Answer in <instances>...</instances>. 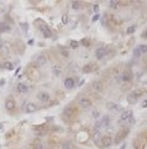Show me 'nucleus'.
<instances>
[{"instance_id":"7ed1b4c3","label":"nucleus","mask_w":147,"mask_h":149,"mask_svg":"<svg viewBox=\"0 0 147 149\" xmlns=\"http://www.w3.org/2000/svg\"><path fill=\"white\" fill-rule=\"evenodd\" d=\"M141 93H142L141 89H136V91L130 92L129 95H128V97H126V101H128V103H129V104H136L138 97L141 96Z\"/></svg>"},{"instance_id":"0eeeda50","label":"nucleus","mask_w":147,"mask_h":149,"mask_svg":"<svg viewBox=\"0 0 147 149\" xmlns=\"http://www.w3.org/2000/svg\"><path fill=\"white\" fill-rule=\"evenodd\" d=\"M132 77H134V74L131 72V70H125V71L121 73L120 80L124 82V83H130V82L132 81Z\"/></svg>"},{"instance_id":"c9c22d12","label":"nucleus","mask_w":147,"mask_h":149,"mask_svg":"<svg viewBox=\"0 0 147 149\" xmlns=\"http://www.w3.org/2000/svg\"><path fill=\"white\" fill-rule=\"evenodd\" d=\"M20 26H21L22 29H23V31L27 30V24H26V22H21V24H20Z\"/></svg>"},{"instance_id":"1a4fd4ad","label":"nucleus","mask_w":147,"mask_h":149,"mask_svg":"<svg viewBox=\"0 0 147 149\" xmlns=\"http://www.w3.org/2000/svg\"><path fill=\"white\" fill-rule=\"evenodd\" d=\"M15 108H16V103H15V101L14 98H6L5 101V109L7 112H10V113H13L15 111Z\"/></svg>"},{"instance_id":"6e6552de","label":"nucleus","mask_w":147,"mask_h":149,"mask_svg":"<svg viewBox=\"0 0 147 149\" xmlns=\"http://www.w3.org/2000/svg\"><path fill=\"white\" fill-rule=\"evenodd\" d=\"M114 143V139L111 138V135L106 134L101 137V143H100V148H109L111 144Z\"/></svg>"},{"instance_id":"ea45409f","label":"nucleus","mask_w":147,"mask_h":149,"mask_svg":"<svg viewBox=\"0 0 147 149\" xmlns=\"http://www.w3.org/2000/svg\"><path fill=\"white\" fill-rule=\"evenodd\" d=\"M0 86H5V78H1V80H0Z\"/></svg>"},{"instance_id":"b1692460","label":"nucleus","mask_w":147,"mask_h":149,"mask_svg":"<svg viewBox=\"0 0 147 149\" xmlns=\"http://www.w3.org/2000/svg\"><path fill=\"white\" fill-rule=\"evenodd\" d=\"M11 29L10 25H7L6 22H0V33H6Z\"/></svg>"},{"instance_id":"a19ab883","label":"nucleus","mask_w":147,"mask_h":149,"mask_svg":"<svg viewBox=\"0 0 147 149\" xmlns=\"http://www.w3.org/2000/svg\"><path fill=\"white\" fill-rule=\"evenodd\" d=\"M142 37H145V39H147V29L144 31V34H142Z\"/></svg>"},{"instance_id":"bb28decb","label":"nucleus","mask_w":147,"mask_h":149,"mask_svg":"<svg viewBox=\"0 0 147 149\" xmlns=\"http://www.w3.org/2000/svg\"><path fill=\"white\" fill-rule=\"evenodd\" d=\"M72 7L74 10H79L82 7V3H79V1H73L72 3Z\"/></svg>"},{"instance_id":"aec40b11","label":"nucleus","mask_w":147,"mask_h":149,"mask_svg":"<svg viewBox=\"0 0 147 149\" xmlns=\"http://www.w3.org/2000/svg\"><path fill=\"white\" fill-rule=\"evenodd\" d=\"M62 72H63V68H62V66L61 65H58V64H56V65H53L52 66V73L54 74V76H61L62 74Z\"/></svg>"},{"instance_id":"58836bf2","label":"nucleus","mask_w":147,"mask_h":149,"mask_svg":"<svg viewBox=\"0 0 147 149\" xmlns=\"http://www.w3.org/2000/svg\"><path fill=\"white\" fill-rule=\"evenodd\" d=\"M94 11L98 14V11H99V5H98V4H95V5H94Z\"/></svg>"},{"instance_id":"72a5a7b5","label":"nucleus","mask_w":147,"mask_h":149,"mask_svg":"<svg viewBox=\"0 0 147 149\" xmlns=\"http://www.w3.org/2000/svg\"><path fill=\"white\" fill-rule=\"evenodd\" d=\"M141 55H142V54H141V51L138 50V47L134 49V56H135V57H140Z\"/></svg>"},{"instance_id":"473e14b6","label":"nucleus","mask_w":147,"mask_h":149,"mask_svg":"<svg viewBox=\"0 0 147 149\" xmlns=\"http://www.w3.org/2000/svg\"><path fill=\"white\" fill-rule=\"evenodd\" d=\"M68 21H69L68 15H67V14H63V15H62V22H63V24H68Z\"/></svg>"},{"instance_id":"4468645a","label":"nucleus","mask_w":147,"mask_h":149,"mask_svg":"<svg viewBox=\"0 0 147 149\" xmlns=\"http://www.w3.org/2000/svg\"><path fill=\"white\" fill-rule=\"evenodd\" d=\"M92 88L95 92H103L104 91V85H103L101 81H93L92 82Z\"/></svg>"},{"instance_id":"2eb2a0df","label":"nucleus","mask_w":147,"mask_h":149,"mask_svg":"<svg viewBox=\"0 0 147 149\" xmlns=\"http://www.w3.org/2000/svg\"><path fill=\"white\" fill-rule=\"evenodd\" d=\"M47 61H48V58H47L46 55H43V54L38 55L36 57V66H40V67H41V66H45L47 64Z\"/></svg>"},{"instance_id":"f704fd0d","label":"nucleus","mask_w":147,"mask_h":149,"mask_svg":"<svg viewBox=\"0 0 147 149\" xmlns=\"http://www.w3.org/2000/svg\"><path fill=\"white\" fill-rule=\"evenodd\" d=\"M135 33V26H130L128 27V30H126V34L128 35H131V34H134Z\"/></svg>"},{"instance_id":"c85d7f7f","label":"nucleus","mask_w":147,"mask_h":149,"mask_svg":"<svg viewBox=\"0 0 147 149\" xmlns=\"http://www.w3.org/2000/svg\"><path fill=\"white\" fill-rule=\"evenodd\" d=\"M99 117H100V112L97 111V109H94V111L92 112V118H94V119H99Z\"/></svg>"},{"instance_id":"a878e982","label":"nucleus","mask_w":147,"mask_h":149,"mask_svg":"<svg viewBox=\"0 0 147 149\" xmlns=\"http://www.w3.org/2000/svg\"><path fill=\"white\" fill-rule=\"evenodd\" d=\"M79 44H81L82 46H84V47H89V46H90V40L88 37H84V39H82Z\"/></svg>"},{"instance_id":"f3484780","label":"nucleus","mask_w":147,"mask_h":149,"mask_svg":"<svg viewBox=\"0 0 147 149\" xmlns=\"http://www.w3.org/2000/svg\"><path fill=\"white\" fill-rule=\"evenodd\" d=\"M101 133H100V131H95V133L92 135V139H93V142L97 144L98 147H100V143H101Z\"/></svg>"},{"instance_id":"4be33fe9","label":"nucleus","mask_w":147,"mask_h":149,"mask_svg":"<svg viewBox=\"0 0 147 149\" xmlns=\"http://www.w3.org/2000/svg\"><path fill=\"white\" fill-rule=\"evenodd\" d=\"M83 73H89V72H92V71H94V64H87V65H84V67H83Z\"/></svg>"},{"instance_id":"ddd939ff","label":"nucleus","mask_w":147,"mask_h":149,"mask_svg":"<svg viewBox=\"0 0 147 149\" xmlns=\"http://www.w3.org/2000/svg\"><path fill=\"white\" fill-rule=\"evenodd\" d=\"M37 106L34 103V102H27V103L25 104V107H23V111H25L26 113H34L37 111Z\"/></svg>"},{"instance_id":"cd10ccee","label":"nucleus","mask_w":147,"mask_h":149,"mask_svg":"<svg viewBox=\"0 0 147 149\" xmlns=\"http://www.w3.org/2000/svg\"><path fill=\"white\" fill-rule=\"evenodd\" d=\"M61 55L63 57H68L69 56V50H67L64 47H61Z\"/></svg>"},{"instance_id":"e433bc0d","label":"nucleus","mask_w":147,"mask_h":149,"mask_svg":"<svg viewBox=\"0 0 147 149\" xmlns=\"http://www.w3.org/2000/svg\"><path fill=\"white\" fill-rule=\"evenodd\" d=\"M5 47V42H4L3 39H0V49H4Z\"/></svg>"},{"instance_id":"39448f33","label":"nucleus","mask_w":147,"mask_h":149,"mask_svg":"<svg viewBox=\"0 0 147 149\" xmlns=\"http://www.w3.org/2000/svg\"><path fill=\"white\" fill-rule=\"evenodd\" d=\"M37 21L40 22V24H41V25H37V27H38L40 30H41L42 36L45 37V39H50L51 36H52V31H51V29H50V27L47 26L43 21H41V20H37Z\"/></svg>"},{"instance_id":"9b49d317","label":"nucleus","mask_w":147,"mask_h":149,"mask_svg":"<svg viewBox=\"0 0 147 149\" xmlns=\"http://www.w3.org/2000/svg\"><path fill=\"white\" fill-rule=\"evenodd\" d=\"M106 55H108V49L104 47V46H101V47H98L95 50V57L98 58V60H101V58H104Z\"/></svg>"},{"instance_id":"79ce46f5","label":"nucleus","mask_w":147,"mask_h":149,"mask_svg":"<svg viewBox=\"0 0 147 149\" xmlns=\"http://www.w3.org/2000/svg\"><path fill=\"white\" fill-rule=\"evenodd\" d=\"M141 106H142V107H144V108H145V107H147V100L142 102V104H141Z\"/></svg>"},{"instance_id":"9d476101","label":"nucleus","mask_w":147,"mask_h":149,"mask_svg":"<svg viewBox=\"0 0 147 149\" xmlns=\"http://www.w3.org/2000/svg\"><path fill=\"white\" fill-rule=\"evenodd\" d=\"M78 104L81 108H89L92 106V100H89L88 97H81L78 100Z\"/></svg>"},{"instance_id":"37998d69","label":"nucleus","mask_w":147,"mask_h":149,"mask_svg":"<svg viewBox=\"0 0 147 149\" xmlns=\"http://www.w3.org/2000/svg\"><path fill=\"white\" fill-rule=\"evenodd\" d=\"M120 149H125V146H122V147L120 148Z\"/></svg>"},{"instance_id":"f8f14e48","label":"nucleus","mask_w":147,"mask_h":149,"mask_svg":"<svg viewBox=\"0 0 147 149\" xmlns=\"http://www.w3.org/2000/svg\"><path fill=\"white\" fill-rule=\"evenodd\" d=\"M63 85H64V88L66 89H73L74 87H75V80L73 77H67L66 80H64V82H63Z\"/></svg>"},{"instance_id":"5701e85b","label":"nucleus","mask_w":147,"mask_h":149,"mask_svg":"<svg viewBox=\"0 0 147 149\" xmlns=\"http://www.w3.org/2000/svg\"><path fill=\"white\" fill-rule=\"evenodd\" d=\"M32 148L34 149H43V144L40 139H35L32 142Z\"/></svg>"},{"instance_id":"6ab92c4d","label":"nucleus","mask_w":147,"mask_h":149,"mask_svg":"<svg viewBox=\"0 0 147 149\" xmlns=\"http://www.w3.org/2000/svg\"><path fill=\"white\" fill-rule=\"evenodd\" d=\"M106 108L110 109V111H115V112H122V108L119 104L114 103V102H108L106 103Z\"/></svg>"},{"instance_id":"c756f323","label":"nucleus","mask_w":147,"mask_h":149,"mask_svg":"<svg viewBox=\"0 0 147 149\" xmlns=\"http://www.w3.org/2000/svg\"><path fill=\"white\" fill-rule=\"evenodd\" d=\"M117 5H120V1H109V6L111 9H116Z\"/></svg>"},{"instance_id":"412c9836","label":"nucleus","mask_w":147,"mask_h":149,"mask_svg":"<svg viewBox=\"0 0 147 149\" xmlns=\"http://www.w3.org/2000/svg\"><path fill=\"white\" fill-rule=\"evenodd\" d=\"M14 64L11 61H4L3 62V68L4 70H7V71H11V70H14Z\"/></svg>"},{"instance_id":"f257e3e1","label":"nucleus","mask_w":147,"mask_h":149,"mask_svg":"<svg viewBox=\"0 0 147 149\" xmlns=\"http://www.w3.org/2000/svg\"><path fill=\"white\" fill-rule=\"evenodd\" d=\"M129 132H130V128L129 127H122L120 131H119L116 133V137H115V139H114V144H119V143H121L122 140H124L126 137H128L129 134Z\"/></svg>"},{"instance_id":"f03ea898","label":"nucleus","mask_w":147,"mask_h":149,"mask_svg":"<svg viewBox=\"0 0 147 149\" xmlns=\"http://www.w3.org/2000/svg\"><path fill=\"white\" fill-rule=\"evenodd\" d=\"M75 116H77V108H75L74 106H68V107H66L64 111H63V118L66 121L73 119Z\"/></svg>"},{"instance_id":"20e7f679","label":"nucleus","mask_w":147,"mask_h":149,"mask_svg":"<svg viewBox=\"0 0 147 149\" xmlns=\"http://www.w3.org/2000/svg\"><path fill=\"white\" fill-rule=\"evenodd\" d=\"M109 124H110V117H109V116H105V117L100 118L97 123H95V125H94V131H100L101 128L108 127Z\"/></svg>"},{"instance_id":"423d86ee","label":"nucleus","mask_w":147,"mask_h":149,"mask_svg":"<svg viewBox=\"0 0 147 149\" xmlns=\"http://www.w3.org/2000/svg\"><path fill=\"white\" fill-rule=\"evenodd\" d=\"M131 118H132V111H131V109H125V111L121 112V114L117 119V123L122 124L125 122H129V119H131Z\"/></svg>"},{"instance_id":"dca6fc26","label":"nucleus","mask_w":147,"mask_h":149,"mask_svg":"<svg viewBox=\"0 0 147 149\" xmlns=\"http://www.w3.org/2000/svg\"><path fill=\"white\" fill-rule=\"evenodd\" d=\"M37 98L41 102H43V103H47V102L51 101V95L50 93H47V92H38L37 93Z\"/></svg>"},{"instance_id":"2f4dec72","label":"nucleus","mask_w":147,"mask_h":149,"mask_svg":"<svg viewBox=\"0 0 147 149\" xmlns=\"http://www.w3.org/2000/svg\"><path fill=\"white\" fill-rule=\"evenodd\" d=\"M79 45H81V44H79V41H75V40L70 41V47H72V49H77Z\"/></svg>"},{"instance_id":"a211bd4d","label":"nucleus","mask_w":147,"mask_h":149,"mask_svg":"<svg viewBox=\"0 0 147 149\" xmlns=\"http://www.w3.org/2000/svg\"><path fill=\"white\" fill-rule=\"evenodd\" d=\"M16 91L20 93V95H23V93L29 92V87H27V85L22 83V82H19L17 86H16Z\"/></svg>"},{"instance_id":"7c9ffc66","label":"nucleus","mask_w":147,"mask_h":149,"mask_svg":"<svg viewBox=\"0 0 147 149\" xmlns=\"http://www.w3.org/2000/svg\"><path fill=\"white\" fill-rule=\"evenodd\" d=\"M138 50L141 51V54H147V45H138Z\"/></svg>"},{"instance_id":"4c0bfd02","label":"nucleus","mask_w":147,"mask_h":149,"mask_svg":"<svg viewBox=\"0 0 147 149\" xmlns=\"http://www.w3.org/2000/svg\"><path fill=\"white\" fill-rule=\"evenodd\" d=\"M99 18H100V15H99V14H95L94 16H93V21H97Z\"/></svg>"},{"instance_id":"393cba45","label":"nucleus","mask_w":147,"mask_h":149,"mask_svg":"<svg viewBox=\"0 0 147 149\" xmlns=\"http://www.w3.org/2000/svg\"><path fill=\"white\" fill-rule=\"evenodd\" d=\"M61 148L62 149H73V144H72V142H69V140H66V142H63L61 144Z\"/></svg>"}]
</instances>
